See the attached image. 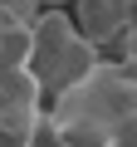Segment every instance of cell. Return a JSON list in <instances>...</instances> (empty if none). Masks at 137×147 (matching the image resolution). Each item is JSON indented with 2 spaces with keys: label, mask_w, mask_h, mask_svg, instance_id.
Returning a JSON list of instances; mask_svg holds the SVG:
<instances>
[{
  "label": "cell",
  "mask_w": 137,
  "mask_h": 147,
  "mask_svg": "<svg viewBox=\"0 0 137 147\" xmlns=\"http://www.w3.org/2000/svg\"><path fill=\"white\" fill-rule=\"evenodd\" d=\"M34 74L44 79L49 98L64 93V88H74L79 79H88V74L103 64V49L79 30L74 10L68 5H44L39 20H34Z\"/></svg>",
  "instance_id": "cell-2"
},
{
  "label": "cell",
  "mask_w": 137,
  "mask_h": 147,
  "mask_svg": "<svg viewBox=\"0 0 137 147\" xmlns=\"http://www.w3.org/2000/svg\"><path fill=\"white\" fill-rule=\"evenodd\" d=\"M113 147H137V123H132V127H127V132H122V137H118Z\"/></svg>",
  "instance_id": "cell-8"
},
{
  "label": "cell",
  "mask_w": 137,
  "mask_h": 147,
  "mask_svg": "<svg viewBox=\"0 0 137 147\" xmlns=\"http://www.w3.org/2000/svg\"><path fill=\"white\" fill-rule=\"evenodd\" d=\"M34 59V20L15 15L10 0H0V69Z\"/></svg>",
  "instance_id": "cell-5"
},
{
  "label": "cell",
  "mask_w": 137,
  "mask_h": 147,
  "mask_svg": "<svg viewBox=\"0 0 137 147\" xmlns=\"http://www.w3.org/2000/svg\"><path fill=\"white\" fill-rule=\"evenodd\" d=\"M74 20L103 54L118 59L127 30L137 25V0H74Z\"/></svg>",
  "instance_id": "cell-3"
},
{
  "label": "cell",
  "mask_w": 137,
  "mask_h": 147,
  "mask_svg": "<svg viewBox=\"0 0 137 147\" xmlns=\"http://www.w3.org/2000/svg\"><path fill=\"white\" fill-rule=\"evenodd\" d=\"M44 123L49 108H0V147H30Z\"/></svg>",
  "instance_id": "cell-6"
},
{
  "label": "cell",
  "mask_w": 137,
  "mask_h": 147,
  "mask_svg": "<svg viewBox=\"0 0 137 147\" xmlns=\"http://www.w3.org/2000/svg\"><path fill=\"white\" fill-rule=\"evenodd\" d=\"M49 123L64 147H113L137 123V69L103 54V64L49 98Z\"/></svg>",
  "instance_id": "cell-1"
},
{
  "label": "cell",
  "mask_w": 137,
  "mask_h": 147,
  "mask_svg": "<svg viewBox=\"0 0 137 147\" xmlns=\"http://www.w3.org/2000/svg\"><path fill=\"white\" fill-rule=\"evenodd\" d=\"M30 147H64V142H59V132H54V123H44V127H39V137H34Z\"/></svg>",
  "instance_id": "cell-7"
},
{
  "label": "cell",
  "mask_w": 137,
  "mask_h": 147,
  "mask_svg": "<svg viewBox=\"0 0 137 147\" xmlns=\"http://www.w3.org/2000/svg\"><path fill=\"white\" fill-rule=\"evenodd\" d=\"M0 108H49V88L34 74V64H5L0 69Z\"/></svg>",
  "instance_id": "cell-4"
},
{
  "label": "cell",
  "mask_w": 137,
  "mask_h": 147,
  "mask_svg": "<svg viewBox=\"0 0 137 147\" xmlns=\"http://www.w3.org/2000/svg\"><path fill=\"white\" fill-rule=\"evenodd\" d=\"M44 5H68V0H44Z\"/></svg>",
  "instance_id": "cell-9"
}]
</instances>
